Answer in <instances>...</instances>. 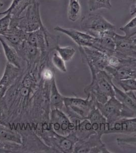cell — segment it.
<instances>
[{"mask_svg":"<svg viewBox=\"0 0 136 153\" xmlns=\"http://www.w3.org/2000/svg\"><path fill=\"white\" fill-rule=\"evenodd\" d=\"M91 76V83L84 89L86 96L93 97L96 102L101 104H104L115 96L113 78L107 71H101Z\"/></svg>","mask_w":136,"mask_h":153,"instance_id":"6da1fadb","label":"cell"},{"mask_svg":"<svg viewBox=\"0 0 136 153\" xmlns=\"http://www.w3.org/2000/svg\"><path fill=\"white\" fill-rule=\"evenodd\" d=\"M65 108L63 111L73 123L78 120L88 118L92 110L96 106L95 98L87 96L86 99L64 97Z\"/></svg>","mask_w":136,"mask_h":153,"instance_id":"7a4b0ae2","label":"cell"},{"mask_svg":"<svg viewBox=\"0 0 136 153\" xmlns=\"http://www.w3.org/2000/svg\"><path fill=\"white\" fill-rule=\"evenodd\" d=\"M39 134L45 144L57 153H73L74 146L78 140L74 132L65 136L57 134L51 129L39 131Z\"/></svg>","mask_w":136,"mask_h":153,"instance_id":"3957f363","label":"cell"},{"mask_svg":"<svg viewBox=\"0 0 136 153\" xmlns=\"http://www.w3.org/2000/svg\"><path fill=\"white\" fill-rule=\"evenodd\" d=\"M80 27L83 31L95 37L103 36L106 32L116 30L115 26L103 16L93 12L82 18Z\"/></svg>","mask_w":136,"mask_h":153,"instance_id":"277c9868","label":"cell"},{"mask_svg":"<svg viewBox=\"0 0 136 153\" xmlns=\"http://www.w3.org/2000/svg\"><path fill=\"white\" fill-rule=\"evenodd\" d=\"M40 4L35 1L23 12L19 18H11L15 21L17 26L29 33L36 31L44 26L40 15Z\"/></svg>","mask_w":136,"mask_h":153,"instance_id":"5b68a950","label":"cell"},{"mask_svg":"<svg viewBox=\"0 0 136 153\" xmlns=\"http://www.w3.org/2000/svg\"><path fill=\"white\" fill-rule=\"evenodd\" d=\"M104 36L110 37L115 42V56L124 60L136 59V45L133 38L119 35L115 31L107 32Z\"/></svg>","mask_w":136,"mask_h":153,"instance_id":"8992f818","label":"cell"},{"mask_svg":"<svg viewBox=\"0 0 136 153\" xmlns=\"http://www.w3.org/2000/svg\"><path fill=\"white\" fill-rule=\"evenodd\" d=\"M81 59L90 68L91 75L105 70L108 65V56L100 51L88 47L79 48Z\"/></svg>","mask_w":136,"mask_h":153,"instance_id":"52a82bcc","label":"cell"},{"mask_svg":"<svg viewBox=\"0 0 136 153\" xmlns=\"http://www.w3.org/2000/svg\"><path fill=\"white\" fill-rule=\"evenodd\" d=\"M50 127L54 132L60 135H69L74 132L75 126L67 114L62 110H51Z\"/></svg>","mask_w":136,"mask_h":153,"instance_id":"ba28073f","label":"cell"},{"mask_svg":"<svg viewBox=\"0 0 136 153\" xmlns=\"http://www.w3.org/2000/svg\"><path fill=\"white\" fill-rule=\"evenodd\" d=\"M115 97L121 104V118L136 117V96L134 91L124 92L113 83Z\"/></svg>","mask_w":136,"mask_h":153,"instance_id":"9c48e42d","label":"cell"},{"mask_svg":"<svg viewBox=\"0 0 136 153\" xmlns=\"http://www.w3.org/2000/svg\"><path fill=\"white\" fill-rule=\"evenodd\" d=\"M73 153H111L107 149L102 140V137L97 134H93L85 140H78L76 143Z\"/></svg>","mask_w":136,"mask_h":153,"instance_id":"30bf717a","label":"cell"},{"mask_svg":"<svg viewBox=\"0 0 136 153\" xmlns=\"http://www.w3.org/2000/svg\"><path fill=\"white\" fill-rule=\"evenodd\" d=\"M54 30L67 35L77 45L79 48L88 47L95 49L96 37L85 32L80 31L74 29L62 28L60 26L55 27Z\"/></svg>","mask_w":136,"mask_h":153,"instance_id":"8fae6325","label":"cell"},{"mask_svg":"<svg viewBox=\"0 0 136 153\" xmlns=\"http://www.w3.org/2000/svg\"><path fill=\"white\" fill-rule=\"evenodd\" d=\"M96 106L106 118L109 124L121 118V104L115 96L110 98L104 104L96 102Z\"/></svg>","mask_w":136,"mask_h":153,"instance_id":"7c38bea8","label":"cell"},{"mask_svg":"<svg viewBox=\"0 0 136 153\" xmlns=\"http://www.w3.org/2000/svg\"><path fill=\"white\" fill-rule=\"evenodd\" d=\"M121 59V65L117 68L107 66L105 71L112 76L113 81L133 78L136 79V67L133 65L129 60Z\"/></svg>","mask_w":136,"mask_h":153,"instance_id":"4fadbf2b","label":"cell"},{"mask_svg":"<svg viewBox=\"0 0 136 153\" xmlns=\"http://www.w3.org/2000/svg\"><path fill=\"white\" fill-rule=\"evenodd\" d=\"M26 36L27 32L20 29L17 26L15 21L11 19L8 31L2 37L17 51L26 41Z\"/></svg>","mask_w":136,"mask_h":153,"instance_id":"5bb4252c","label":"cell"},{"mask_svg":"<svg viewBox=\"0 0 136 153\" xmlns=\"http://www.w3.org/2000/svg\"><path fill=\"white\" fill-rule=\"evenodd\" d=\"M136 133V117L121 118L109 124L107 134H131Z\"/></svg>","mask_w":136,"mask_h":153,"instance_id":"9a60e30c","label":"cell"},{"mask_svg":"<svg viewBox=\"0 0 136 153\" xmlns=\"http://www.w3.org/2000/svg\"><path fill=\"white\" fill-rule=\"evenodd\" d=\"M20 68L7 62L3 75L0 79V98L4 97L19 74Z\"/></svg>","mask_w":136,"mask_h":153,"instance_id":"2e32d148","label":"cell"},{"mask_svg":"<svg viewBox=\"0 0 136 153\" xmlns=\"http://www.w3.org/2000/svg\"><path fill=\"white\" fill-rule=\"evenodd\" d=\"M87 119L91 123L93 130L96 134L101 137L104 134H107L109 129V124L96 106L92 110Z\"/></svg>","mask_w":136,"mask_h":153,"instance_id":"e0dca14e","label":"cell"},{"mask_svg":"<svg viewBox=\"0 0 136 153\" xmlns=\"http://www.w3.org/2000/svg\"><path fill=\"white\" fill-rule=\"evenodd\" d=\"M73 123L75 126L74 133L78 140H85L92 135L96 134L93 130L91 123L87 118L78 120Z\"/></svg>","mask_w":136,"mask_h":153,"instance_id":"ac0fdd59","label":"cell"},{"mask_svg":"<svg viewBox=\"0 0 136 153\" xmlns=\"http://www.w3.org/2000/svg\"><path fill=\"white\" fill-rule=\"evenodd\" d=\"M36 0H13L8 8L3 12H0V16L6 14L10 15L11 18H18L23 12Z\"/></svg>","mask_w":136,"mask_h":153,"instance_id":"d6986e66","label":"cell"},{"mask_svg":"<svg viewBox=\"0 0 136 153\" xmlns=\"http://www.w3.org/2000/svg\"><path fill=\"white\" fill-rule=\"evenodd\" d=\"M14 143L23 144V137L17 131L14 130L0 121V143Z\"/></svg>","mask_w":136,"mask_h":153,"instance_id":"ffe728a7","label":"cell"},{"mask_svg":"<svg viewBox=\"0 0 136 153\" xmlns=\"http://www.w3.org/2000/svg\"><path fill=\"white\" fill-rule=\"evenodd\" d=\"M0 43L3 49L8 62L16 68H21V57L14 48L9 44L5 39L0 35Z\"/></svg>","mask_w":136,"mask_h":153,"instance_id":"44dd1931","label":"cell"},{"mask_svg":"<svg viewBox=\"0 0 136 153\" xmlns=\"http://www.w3.org/2000/svg\"><path fill=\"white\" fill-rule=\"evenodd\" d=\"M96 38L95 49L105 53L107 56L114 55L115 44L112 38L106 36L96 37Z\"/></svg>","mask_w":136,"mask_h":153,"instance_id":"7402d4cb","label":"cell"},{"mask_svg":"<svg viewBox=\"0 0 136 153\" xmlns=\"http://www.w3.org/2000/svg\"><path fill=\"white\" fill-rule=\"evenodd\" d=\"M64 97V96L60 94L59 91L57 87L55 78H54L51 80L50 97V107L51 110L58 109L64 110L65 108Z\"/></svg>","mask_w":136,"mask_h":153,"instance_id":"603a6c76","label":"cell"},{"mask_svg":"<svg viewBox=\"0 0 136 153\" xmlns=\"http://www.w3.org/2000/svg\"><path fill=\"white\" fill-rule=\"evenodd\" d=\"M116 143L118 146L124 151L136 153V136L117 138Z\"/></svg>","mask_w":136,"mask_h":153,"instance_id":"cb8c5ba5","label":"cell"},{"mask_svg":"<svg viewBox=\"0 0 136 153\" xmlns=\"http://www.w3.org/2000/svg\"><path fill=\"white\" fill-rule=\"evenodd\" d=\"M81 8L78 0H69L68 18L70 21L75 22L81 15Z\"/></svg>","mask_w":136,"mask_h":153,"instance_id":"d4e9b609","label":"cell"},{"mask_svg":"<svg viewBox=\"0 0 136 153\" xmlns=\"http://www.w3.org/2000/svg\"><path fill=\"white\" fill-rule=\"evenodd\" d=\"M110 0H88V8L90 12H94L100 9L112 8Z\"/></svg>","mask_w":136,"mask_h":153,"instance_id":"484cf974","label":"cell"},{"mask_svg":"<svg viewBox=\"0 0 136 153\" xmlns=\"http://www.w3.org/2000/svg\"><path fill=\"white\" fill-rule=\"evenodd\" d=\"M24 152L23 145L14 143H0V153Z\"/></svg>","mask_w":136,"mask_h":153,"instance_id":"4316f807","label":"cell"},{"mask_svg":"<svg viewBox=\"0 0 136 153\" xmlns=\"http://www.w3.org/2000/svg\"><path fill=\"white\" fill-rule=\"evenodd\" d=\"M114 84L119 86L124 92L136 91V79L130 78L113 81Z\"/></svg>","mask_w":136,"mask_h":153,"instance_id":"83f0119b","label":"cell"},{"mask_svg":"<svg viewBox=\"0 0 136 153\" xmlns=\"http://www.w3.org/2000/svg\"><path fill=\"white\" fill-rule=\"evenodd\" d=\"M55 51L59 55L65 62L71 60L76 53V50L74 48L71 47H60L57 46Z\"/></svg>","mask_w":136,"mask_h":153,"instance_id":"f1b7e54d","label":"cell"},{"mask_svg":"<svg viewBox=\"0 0 136 153\" xmlns=\"http://www.w3.org/2000/svg\"><path fill=\"white\" fill-rule=\"evenodd\" d=\"M120 30L124 33L126 36L132 38L136 35V16L133 18L126 24L119 28Z\"/></svg>","mask_w":136,"mask_h":153,"instance_id":"f546056e","label":"cell"},{"mask_svg":"<svg viewBox=\"0 0 136 153\" xmlns=\"http://www.w3.org/2000/svg\"><path fill=\"white\" fill-rule=\"evenodd\" d=\"M52 63L57 69L62 72L65 73L67 68L65 65V62L57 52L54 53L52 55Z\"/></svg>","mask_w":136,"mask_h":153,"instance_id":"4dcf8cb0","label":"cell"},{"mask_svg":"<svg viewBox=\"0 0 136 153\" xmlns=\"http://www.w3.org/2000/svg\"><path fill=\"white\" fill-rule=\"evenodd\" d=\"M11 16L10 14H6L0 19V35L4 36L8 30L10 24Z\"/></svg>","mask_w":136,"mask_h":153,"instance_id":"1f68e13d","label":"cell"},{"mask_svg":"<svg viewBox=\"0 0 136 153\" xmlns=\"http://www.w3.org/2000/svg\"><path fill=\"white\" fill-rule=\"evenodd\" d=\"M7 110V105L4 97L0 98V121L5 118Z\"/></svg>","mask_w":136,"mask_h":153,"instance_id":"d6a6232c","label":"cell"},{"mask_svg":"<svg viewBox=\"0 0 136 153\" xmlns=\"http://www.w3.org/2000/svg\"><path fill=\"white\" fill-rule=\"evenodd\" d=\"M42 76L44 80H48V81H50L53 79L54 76V74L52 73V71L49 69H44L43 70V73H42Z\"/></svg>","mask_w":136,"mask_h":153,"instance_id":"836d02e7","label":"cell"},{"mask_svg":"<svg viewBox=\"0 0 136 153\" xmlns=\"http://www.w3.org/2000/svg\"><path fill=\"white\" fill-rule=\"evenodd\" d=\"M129 13L131 16L136 14V0H133L129 7Z\"/></svg>","mask_w":136,"mask_h":153,"instance_id":"e575fe53","label":"cell"},{"mask_svg":"<svg viewBox=\"0 0 136 153\" xmlns=\"http://www.w3.org/2000/svg\"><path fill=\"white\" fill-rule=\"evenodd\" d=\"M4 6V3L3 2H1V1H0V8H2V7H3Z\"/></svg>","mask_w":136,"mask_h":153,"instance_id":"d590c367","label":"cell"},{"mask_svg":"<svg viewBox=\"0 0 136 153\" xmlns=\"http://www.w3.org/2000/svg\"><path fill=\"white\" fill-rule=\"evenodd\" d=\"M1 53V51L0 50V54Z\"/></svg>","mask_w":136,"mask_h":153,"instance_id":"8d00e7d4","label":"cell"}]
</instances>
